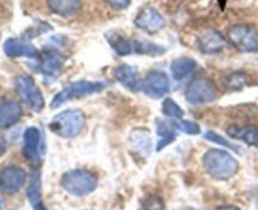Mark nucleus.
I'll list each match as a JSON object with an SVG mask.
<instances>
[{"label": "nucleus", "instance_id": "nucleus-18", "mask_svg": "<svg viewBox=\"0 0 258 210\" xmlns=\"http://www.w3.org/2000/svg\"><path fill=\"white\" fill-rule=\"evenodd\" d=\"M227 132L232 138L241 140L249 146H258V127L256 126H231Z\"/></svg>", "mask_w": 258, "mask_h": 210}, {"label": "nucleus", "instance_id": "nucleus-1", "mask_svg": "<svg viewBox=\"0 0 258 210\" xmlns=\"http://www.w3.org/2000/svg\"><path fill=\"white\" fill-rule=\"evenodd\" d=\"M203 166L207 173L217 180H228L237 174L239 164L227 151L212 149L203 156Z\"/></svg>", "mask_w": 258, "mask_h": 210}, {"label": "nucleus", "instance_id": "nucleus-23", "mask_svg": "<svg viewBox=\"0 0 258 210\" xmlns=\"http://www.w3.org/2000/svg\"><path fill=\"white\" fill-rule=\"evenodd\" d=\"M107 40L110 47L116 52V54L120 57H126L134 52V43L125 38L123 35L117 33H111L107 35Z\"/></svg>", "mask_w": 258, "mask_h": 210}, {"label": "nucleus", "instance_id": "nucleus-26", "mask_svg": "<svg viewBox=\"0 0 258 210\" xmlns=\"http://www.w3.org/2000/svg\"><path fill=\"white\" fill-rule=\"evenodd\" d=\"M161 111H163L166 117L173 118V120H181L184 116V111L181 110L180 106L171 98H166L164 101L163 106H161Z\"/></svg>", "mask_w": 258, "mask_h": 210}, {"label": "nucleus", "instance_id": "nucleus-34", "mask_svg": "<svg viewBox=\"0 0 258 210\" xmlns=\"http://www.w3.org/2000/svg\"><path fill=\"white\" fill-rule=\"evenodd\" d=\"M0 209H2V200H0Z\"/></svg>", "mask_w": 258, "mask_h": 210}, {"label": "nucleus", "instance_id": "nucleus-10", "mask_svg": "<svg viewBox=\"0 0 258 210\" xmlns=\"http://www.w3.org/2000/svg\"><path fill=\"white\" fill-rule=\"evenodd\" d=\"M134 23L139 29L150 33V34H155L165 27L164 17L153 7H146L141 9L136 15Z\"/></svg>", "mask_w": 258, "mask_h": 210}, {"label": "nucleus", "instance_id": "nucleus-25", "mask_svg": "<svg viewBox=\"0 0 258 210\" xmlns=\"http://www.w3.org/2000/svg\"><path fill=\"white\" fill-rule=\"evenodd\" d=\"M134 43V52L138 54L151 55V57H158V55L164 54L166 49L161 45L155 44L151 42H144V40H135Z\"/></svg>", "mask_w": 258, "mask_h": 210}, {"label": "nucleus", "instance_id": "nucleus-36", "mask_svg": "<svg viewBox=\"0 0 258 210\" xmlns=\"http://www.w3.org/2000/svg\"><path fill=\"white\" fill-rule=\"evenodd\" d=\"M256 210H258V208H257V209H256Z\"/></svg>", "mask_w": 258, "mask_h": 210}, {"label": "nucleus", "instance_id": "nucleus-35", "mask_svg": "<svg viewBox=\"0 0 258 210\" xmlns=\"http://www.w3.org/2000/svg\"><path fill=\"white\" fill-rule=\"evenodd\" d=\"M185 210H197V209H185Z\"/></svg>", "mask_w": 258, "mask_h": 210}, {"label": "nucleus", "instance_id": "nucleus-6", "mask_svg": "<svg viewBox=\"0 0 258 210\" xmlns=\"http://www.w3.org/2000/svg\"><path fill=\"white\" fill-rule=\"evenodd\" d=\"M228 42L243 53L258 52V32L251 25H232L228 29Z\"/></svg>", "mask_w": 258, "mask_h": 210}, {"label": "nucleus", "instance_id": "nucleus-27", "mask_svg": "<svg viewBox=\"0 0 258 210\" xmlns=\"http://www.w3.org/2000/svg\"><path fill=\"white\" fill-rule=\"evenodd\" d=\"M165 204L161 196L156 194H149L141 203V210H164Z\"/></svg>", "mask_w": 258, "mask_h": 210}, {"label": "nucleus", "instance_id": "nucleus-14", "mask_svg": "<svg viewBox=\"0 0 258 210\" xmlns=\"http://www.w3.org/2000/svg\"><path fill=\"white\" fill-rule=\"evenodd\" d=\"M113 77L127 90L136 91L141 90V81L139 72L135 67L128 64H120L113 69Z\"/></svg>", "mask_w": 258, "mask_h": 210}, {"label": "nucleus", "instance_id": "nucleus-15", "mask_svg": "<svg viewBox=\"0 0 258 210\" xmlns=\"http://www.w3.org/2000/svg\"><path fill=\"white\" fill-rule=\"evenodd\" d=\"M66 57L58 52H47L43 55L42 60L39 63V71L42 75L47 76L49 78L57 77L62 71Z\"/></svg>", "mask_w": 258, "mask_h": 210}, {"label": "nucleus", "instance_id": "nucleus-12", "mask_svg": "<svg viewBox=\"0 0 258 210\" xmlns=\"http://www.w3.org/2000/svg\"><path fill=\"white\" fill-rule=\"evenodd\" d=\"M23 110L19 102L5 98L0 102V127L9 128L22 118Z\"/></svg>", "mask_w": 258, "mask_h": 210}, {"label": "nucleus", "instance_id": "nucleus-29", "mask_svg": "<svg viewBox=\"0 0 258 210\" xmlns=\"http://www.w3.org/2000/svg\"><path fill=\"white\" fill-rule=\"evenodd\" d=\"M206 138H207V140L211 141V143L219 144V145L226 146V148L231 149V150L239 151L237 146H234V145H232V144H229L228 141L226 140V138H223V137H222V136H219L218 133H216V132H214V131H209V132H207V133H206Z\"/></svg>", "mask_w": 258, "mask_h": 210}, {"label": "nucleus", "instance_id": "nucleus-4", "mask_svg": "<svg viewBox=\"0 0 258 210\" xmlns=\"http://www.w3.org/2000/svg\"><path fill=\"white\" fill-rule=\"evenodd\" d=\"M108 83L106 81H78L68 85L67 87L63 88L62 91L57 93L53 97L50 107L58 108L59 106L64 105L66 102L72 100H78V98L87 97V96L95 95V93L102 92Z\"/></svg>", "mask_w": 258, "mask_h": 210}, {"label": "nucleus", "instance_id": "nucleus-24", "mask_svg": "<svg viewBox=\"0 0 258 210\" xmlns=\"http://www.w3.org/2000/svg\"><path fill=\"white\" fill-rule=\"evenodd\" d=\"M249 83V77L247 73L242 72V71H237V72L231 73L227 76L223 81V85L227 91L231 92H238L242 91L247 85Z\"/></svg>", "mask_w": 258, "mask_h": 210}, {"label": "nucleus", "instance_id": "nucleus-30", "mask_svg": "<svg viewBox=\"0 0 258 210\" xmlns=\"http://www.w3.org/2000/svg\"><path fill=\"white\" fill-rule=\"evenodd\" d=\"M115 9H125L130 5L131 0H106Z\"/></svg>", "mask_w": 258, "mask_h": 210}, {"label": "nucleus", "instance_id": "nucleus-5", "mask_svg": "<svg viewBox=\"0 0 258 210\" xmlns=\"http://www.w3.org/2000/svg\"><path fill=\"white\" fill-rule=\"evenodd\" d=\"M218 88L216 83L207 77H199L191 81L185 90V98L191 105H207L216 101Z\"/></svg>", "mask_w": 258, "mask_h": 210}, {"label": "nucleus", "instance_id": "nucleus-19", "mask_svg": "<svg viewBox=\"0 0 258 210\" xmlns=\"http://www.w3.org/2000/svg\"><path fill=\"white\" fill-rule=\"evenodd\" d=\"M197 62L196 59L189 57H180L173 60L170 65V72L174 80L181 81L188 77L189 75L196 71Z\"/></svg>", "mask_w": 258, "mask_h": 210}, {"label": "nucleus", "instance_id": "nucleus-32", "mask_svg": "<svg viewBox=\"0 0 258 210\" xmlns=\"http://www.w3.org/2000/svg\"><path fill=\"white\" fill-rule=\"evenodd\" d=\"M216 210H241V209L237 208V206L234 205H223V206H219V208H217Z\"/></svg>", "mask_w": 258, "mask_h": 210}, {"label": "nucleus", "instance_id": "nucleus-33", "mask_svg": "<svg viewBox=\"0 0 258 210\" xmlns=\"http://www.w3.org/2000/svg\"><path fill=\"white\" fill-rule=\"evenodd\" d=\"M222 3V7H224V4H223V0H219V4H221Z\"/></svg>", "mask_w": 258, "mask_h": 210}, {"label": "nucleus", "instance_id": "nucleus-21", "mask_svg": "<svg viewBox=\"0 0 258 210\" xmlns=\"http://www.w3.org/2000/svg\"><path fill=\"white\" fill-rule=\"evenodd\" d=\"M27 196L29 203L32 204L34 210H47L42 200V194H40V174L38 171H33L30 175L29 185L27 189Z\"/></svg>", "mask_w": 258, "mask_h": 210}, {"label": "nucleus", "instance_id": "nucleus-7", "mask_svg": "<svg viewBox=\"0 0 258 210\" xmlns=\"http://www.w3.org/2000/svg\"><path fill=\"white\" fill-rule=\"evenodd\" d=\"M15 90L23 101L35 112H39L44 107V97L35 85L34 80L29 76H19L14 80Z\"/></svg>", "mask_w": 258, "mask_h": 210}, {"label": "nucleus", "instance_id": "nucleus-3", "mask_svg": "<svg viewBox=\"0 0 258 210\" xmlns=\"http://www.w3.org/2000/svg\"><path fill=\"white\" fill-rule=\"evenodd\" d=\"M86 127V116L80 110H68L53 117L49 128L52 132L63 138H73Z\"/></svg>", "mask_w": 258, "mask_h": 210}, {"label": "nucleus", "instance_id": "nucleus-22", "mask_svg": "<svg viewBox=\"0 0 258 210\" xmlns=\"http://www.w3.org/2000/svg\"><path fill=\"white\" fill-rule=\"evenodd\" d=\"M128 141H130L131 146L139 153L146 154V155L151 153V137L149 136L148 131L144 128L134 130L128 137Z\"/></svg>", "mask_w": 258, "mask_h": 210}, {"label": "nucleus", "instance_id": "nucleus-17", "mask_svg": "<svg viewBox=\"0 0 258 210\" xmlns=\"http://www.w3.org/2000/svg\"><path fill=\"white\" fill-rule=\"evenodd\" d=\"M50 12L59 17H72L82 8V0H48Z\"/></svg>", "mask_w": 258, "mask_h": 210}, {"label": "nucleus", "instance_id": "nucleus-2", "mask_svg": "<svg viewBox=\"0 0 258 210\" xmlns=\"http://www.w3.org/2000/svg\"><path fill=\"white\" fill-rule=\"evenodd\" d=\"M60 185L73 196H85L96 190L98 179L91 171L85 169H76L67 171L60 178Z\"/></svg>", "mask_w": 258, "mask_h": 210}, {"label": "nucleus", "instance_id": "nucleus-16", "mask_svg": "<svg viewBox=\"0 0 258 210\" xmlns=\"http://www.w3.org/2000/svg\"><path fill=\"white\" fill-rule=\"evenodd\" d=\"M40 148V131L37 127H28L24 132V146L23 155L30 161H37L39 159Z\"/></svg>", "mask_w": 258, "mask_h": 210}, {"label": "nucleus", "instance_id": "nucleus-31", "mask_svg": "<svg viewBox=\"0 0 258 210\" xmlns=\"http://www.w3.org/2000/svg\"><path fill=\"white\" fill-rule=\"evenodd\" d=\"M7 153V141H5L4 136L0 133V156H3Z\"/></svg>", "mask_w": 258, "mask_h": 210}, {"label": "nucleus", "instance_id": "nucleus-8", "mask_svg": "<svg viewBox=\"0 0 258 210\" xmlns=\"http://www.w3.org/2000/svg\"><path fill=\"white\" fill-rule=\"evenodd\" d=\"M141 90L145 92L146 96L151 98L164 97L170 90V80L168 75L161 71H151L145 76L141 82Z\"/></svg>", "mask_w": 258, "mask_h": 210}, {"label": "nucleus", "instance_id": "nucleus-9", "mask_svg": "<svg viewBox=\"0 0 258 210\" xmlns=\"http://www.w3.org/2000/svg\"><path fill=\"white\" fill-rule=\"evenodd\" d=\"M27 180V173L22 168L9 165L0 171V191L5 194H15L23 188Z\"/></svg>", "mask_w": 258, "mask_h": 210}, {"label": "nucleus", "instance_id": "nucleus-11", "mask_svg": "<svg viewBox=\"0 0 258 210\" xmlns=\"http://www.w3.org/2000/svg\"><path fill=\"white\" fill-rule=\"evenodd\" d=\"M228 40L216 29H206L199 34L197 39L198 49L204 54H218L227 47Z\"/></svg>", "mask_w": 258, "mask_h": 210}, {"label": "nucleus", "instance_id": "nucleus-20", "mask_svg": "<svg viewBox=\"0 0 258 210\" xmlns=\"http://www.w3.org/2000/svg\"><path fill=\"white\" fill-rule=\"evenodd\" d=\"M175 121H158V136L159 143L156 151H161L165 146L170 145L176 137Z\"/></svg>", "mask_w": 258, "mask_h": 210}, {"label": "nucleus", "instance_id": "nucleus-13", "mask_svg": "<svg viewBox=\"0 0 258 210\" xmlns=\"http://www.w3.org/2000/svg\"><path fill=\"white\" fill-rule=\"evenodd\" d=\"M4 52L8 57L12 58H37L39 55V52L32 43L27 42V40L18 39V38H10L4 43Z\"/></svg>", "mask_w": 258, "mask_h": 210}, {"label": "nucleus", "instance_id": "nucleus-28", "mask_svg": "<svg viewBox=\"0 0 258 210\" xmlns=\"http://www.w3.org/2000/svg\"><path fill=\"white\" fill-rule=\"evenodd\" d=\"M175 125L178 131L188 133V135H199V133H201V126L197 122H194V121L179 120L175 121Z\"/></svg>", "mask_w": 258, "mask_h": 210}]
</instances>
